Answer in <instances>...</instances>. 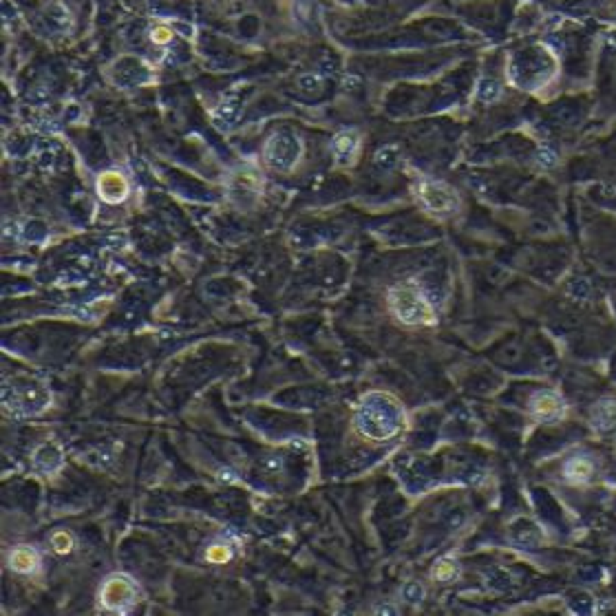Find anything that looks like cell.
I'll return each mask as SVG.
<instances>
[{"instance_id": "cell-1", "label": "cell", "mask_w": 616, "mask_h": 616, "mask_svg": "<svg viewBox=\"0 0 616 616\" xmlns=\"http://www.w3.org/2000/svg\"><path fill=\"white\" fill-rule=\"evenodd\" d=\"M405 424V411L400 402L387 393H369L358 407L356 426L364 438L385 442L400 433Z\"/></svg>"}, {"instance_id": "cell-2", "label": "cell", "mask_w": 616, "mask_h": 616, "mask_svg": "<svg viewBox=\"0 0 616 616\" xmlns=\"http://www.w3.org/2000/svg\"><path fill=\"white\" fill-rule=\"evenodd\" d=\"M391 314L405 325H433L436 312L415 283H398L387 294Z\"/></svg>"}, {"instance_id": "cell-3", "label": "cell", "mask_w": 616, "mask_h": 616, "mask_svg": "<svg viewBox=\"0 0 616 616\" xmlns=\"http://www.w3.org/2000/svg\"><path fill=\"white\" fill-rule=\"evenodd\" d=\"M418 197L420 204L438 216H448L457 210V195L448 188L442 181L436 179H422L418 186Z\"/></svg>"}, {"instance_id": "cell-4", "label": "cell", "mask_w": 616, "mask_h": 616, "mask_svg": "<svg viewBox=\"0 0 616 616\" xmlns=\"http://www.w3.org/2000/svg\"><path fill=\"white\" fill-rule=\"evenodd\" d=\"M135 596H137V588L135 584L124 577V574H113L111 579H106V584L102 586V592H99V601L106 610L113 612H122L128 605L135 603Z\"/></svg>"}, {"instance_id": "cell-5", "label": "cell", "mask_w": 616, "mask_h": 616, "mask_svg": "<svg viewBox=\"0 0 616 616\" xmlns=\"http://www.w3.org/2000/svg\"><path fill=\"white\" fill-rule=\"evenodd\" d=\"M530 415L539 422H559L565 415L563 400L553 391H537L530 398Z\"/></svg>"}, {"instance_id": "cell-6", "label": "cell", "mask_w": 616, "mask_h": 616, "mask_svg": "<svg viewBox=\"0 0 616 616\" xmlns=\"http://www.w3.org/2000/svg\"><path fill=\"white\" fill-rule=\"evenodd\" d=\"M97 190H99V197H102L104 202L118 204V202H122V199H126L128 184H126V179L120 173H104L97 181Z\"/></svg>"}, {"instance_id": "cell-7", "label": "cell", "mask_w": 616, "mask_h": 616, "mask_svg": "<svg viewBox=\"0 0 616 616\" xmlns=\"http://www.w3.org/2000/svg\"><path fill=\"white\" fill-rule=\"evenodd\" d=\"M592 424L598 431H614L616 429V400L605 398V400H598L592 409Z\"/></svg>"}, {"instance_id": "cell-8", "label": "cell", "mask_w": 616, "mask_h": 616, "mask_svg": "<svg viewBox=\"0 0 616 616\" xmlns=\"http://www.w3.org/2000/svg\"><path fill=\"white\" fill-rule=\"evenodd\" d=\"M594 473V464L588 457H570L563 466V475L570 484H586Z\"/></svg>"}, {"instance_id": "cell-9", "label": "cell", "mask_w": 616, "mask_h": 616, "mask_svg": "<svg viewBox=\"0 0 616 616\" xmlns=\"http://www.w3.org/2000/svg\"><path fill=\"white\" fill-rule=\"evenodd\" d=\"M9 565L16 572H33L38 568V553L31 550L29 546L16 548V550H11V555H9Z\"/></svg>"}, {"instance_id": "cell-10", "label": "cell", "mask_w": 616, "mask_h": 616, "mask_svg": "<svg viewBox=\"0 0 616 616\" xmlns=\"http://www.w3.org/2000/svg\"><path fill=\"white\" fill-rule=\"evenodd\" d=\"M358 146H360V142H358L356 133H349V130L340 133V135L334 140V153H336L338 161H343V164L354 161V157L358 153Z\"/></svg>"}, {"instance_id": "cell-11", "label": "cell", "mask_w": 616, "mask_h": 616, "mask_svg": "<svg viewBox=\"0 0 616 616\" xmlns=\"http://www.w3.org/2000/svg\"><path fill=\"white\" fill-rule=\"evenodd\" d=\"M431 577L436 581H451V579L457 577V563L453 559H442V561H438L436 565H433Z\"/></svg>"}, {"instance_id": "cell-12", "label": "cell", "mask_w": 616, "mask_h": 616, "mask_svg": "<svg viewBox=\"0 0 616 616\" xmlns=\"http://www.w3.org/2000/svg\"><path fill=\"white\" fill-rule=\"evenodd\" d=\"M51 543H54V548L58 553H69L71 550V537H69V532H64V530L56 532V535L51 537Z\"/></svg>"}, {"instance_id": "cell-13", "label": "cell", "mask_w": 616, "mask_h": 616, "mask_svg": "<svg viewBox=\"0 0 616 616\" xmlns=\"http://www.w3.org/2000/svg\"><path fill=\"white\" fill-rule=\"evenodd\" d=\"M228 559H230L228 546H212L208 550V561H212V563H226Z\"/></svg>"}, {"instance_id": "cell-14", "label": "cell", "mask_w": 616, "mask_h": 616, "mask_svg": "<svg viewBox=\"0 0 616 616\" xmlns=\"http://www.w3.org/2000/svg\"><path fill=\"white\" fill-rule=\"evenodd\" d=\"M479 95H481V99H486V102H493V99H497L499 97V85L497 82H484V85H481V89H479Z\"/></svg>"}, {"instance_id": "cell-15", "label": "cell", "mask_w": 616, "mask_h": 616, "mask_svg": "<svg viewBox=\"0 0 616 616\" xmlns=\"http://www.w3.org/2000/svg\"><path fill=\"white\" fill-rule=\"evenodd\" d=\"M537 161H539L541 168H555V166H557V155L550 151V148H541L539 155H537Z\"/></svg>"}, {"instance_id": "cell-16", "label": "cell", "mask_w": 616, "mask_h": 616, "mask_svg": "<svg viewBox=\"0 0 616 616\" xmlns=\"http://www.w3.org/2000/svg\"><path fill=\"white\" fill-rule=\"evenodd\" d=\"M153 40L155 42H166V40H171V33L166 29H155L153 31Z\"/></svg>"}]
</instances>
